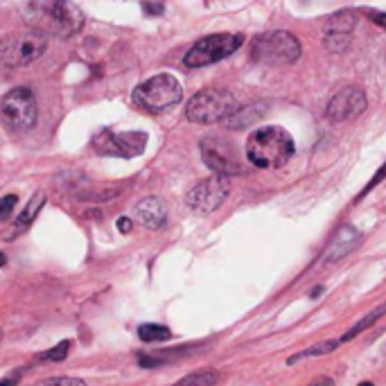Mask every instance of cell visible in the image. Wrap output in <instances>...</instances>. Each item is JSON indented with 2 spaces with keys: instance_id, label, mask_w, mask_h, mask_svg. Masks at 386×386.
Masks as SVG:
<instances>
[{
  "instance_id": "obj_33",
  "label": "cell",
  "mask_w": 386,
  "mask_h": 386,
  "mask_svg": "<svg viewBox=\"0 0 386 386\" xmlns=\"http://www.w3.org/2000/svg\"><path fill=\"white\" fill-rule=\"evenodd\" d=\"M357 386H373L371 382H362V384H357Z\"/></svg>"
},
{
  "instance_id": "obj_4",
  "label": "cell",
  "mask_w": 386,
  "mask_h": 386,
  "mask_svg": "<svg viewBox=\"0 0 386 386\" xmlns=\"http://www.w3.org/2000/svg\"><path fill=\"white\" fill-rule=\"evenodd\" d=\"M181 98H183L181 82L175 75H168V73L149 77L147 82L138 84L136 91H133V104L149 113L168 111L170 106L179 104Z\"/></svg>"
},
{
  "instance_id": "obj_23",
  "label": "cell",
  "mask_w": 386,
  "mask_h": 386,
  "mask_svg": "<svg viewBox=\"0 0 386 386\" xmlns=\"http://www.w3.org/2000/svg\"><path fill=\"white\" fill-rule=\"evenodd\" d=\"M323 43L330 52H343L350 45V34H327Z\"/></svg>"
},
{
  "instance_id": "obj_8",
  "label": "cell",
  "mask_w": 386,
  "mask_h": 386,
  "mask_svg": "<svg viewBox=\"0 0 386 386\" xmlns=\"http://www.w3.org/2000/svg\"><path fill=\"white\" fill-rule=\"evenodd\" d=\"M0 115H3V122L12 131L32 129L38 118L36 95L32 93V89L16 86V89L7 91L3 102H0Z\"/></svg>"
},
{
  "instance_id": "obj_28",
  "label": "cell",
  "mask_w": 386,
  "mask_h": 386,
  "mask_svg": "<svg viewBox=\"0 0 386 386\" xmlns=\"http://www.w3.org/2000/svg\"><path fill=\"white\" fill-rule=\"evenodd\" d=\"M369 14H371V21L375 25H380V27H384V30H386V12H369Z\"/></svg>"
},
{
  "instance_id": "obj_21",
  "label": "cell",
  "mask_w": 386,
  "mask_h": 386,
  "mask_svg": "<svg viewBox=\"0 0 386 386\" xmlns=\"http://www.w3.org/2000/svg\"><path fill=\"white\" fill-rule=\"evenodd\" d=\"M219 380V375L217 371H212V369H204V371H197V373H192L188 375V378H183L181 382H177L175 386H215Z\"/></svg>"
},
{
  "instance_id": "obj_6",
  "label": "cell",
  "mask_w": 386,
  "mask_h": 386,
  "mask_svg": "<svg viewBox=\"0 0 386 386\" xmlns=\"http://www.w3.org/2000/svg\"><path fill=\"white\" fill-rule=\"evenodd\" d=\"M47 50V34L41 30H23L7 34L3 38V47H0V59L7 68H23L36 61L38 57Z\"/></svg>"
},
{
  "instance_id": "obj_32",
  "label": "cell",
  "mask_w": 386,
  "mask_h": 386,
  "mask_svg": "<svg viewBox=\"0 0 386 386\" xmlns=\"http://www.w3.org/2000/svg\"><path fill=\"white\" fill-rule=\"evenodd\" d=\"M321 292H323V287H314V292H312V296L316 298V296H321Z\"/></svg>"
},
{
  "instance_id": "obj_11",
  "label": "cell",
  "mask_w": 386,
  "mask_h": 386,
  "mask_svg": "<svg viewBox=\"0 0 386 386\" xmlns=\"http://www.w3.org/2000/svg\"><path fill=\"white\" fill-rule=\"evenodd\" d=\"M201 158H204V163L215 175H221V177H233L244 172V168L237 161V154L230 147V142L224 138L210 136L201 140Z\"/></svg>"
},
{
  "instance_id": "obj_17",
  "label": "cell",
  "mask_w": 386,
  "mask_h": 386,
  "mask_svg": "<svg viewBox=\"0 0 386 386\" xmlns=\"http://www.w3.org/2000/svg\"><path fill=\"white\" fill-rule=\"evenodd\" d=\"M357 25V14L350 9H343V12H336L332 16L325 18V32L327 34H350Z\"/></svg>"
},
{
  "instance_id": "obj_7",
  "label": "cell",
  "mask_w": 386,
  "mask_h": 386,
  "mask_svg": "<svg viewBox=\"0 0 386 386\" xmlns=\"http://www.w3.org/2000/svg\"><path fill=\"white\" fill-rule=\"evenodd\" d=\"M242 43H244L242 34L224 32V34L204 36L186 52L183 64H186L188 68H204V66H210V64H217L221 59H226V57H230L235 50H239Z\"/></svg>"
},
{
  "instance_id": "obj_19",
  "label": "cell",
  "mask_w": 386,
  "mask_h": 386,
  "mask_svg": "<svg viewBox=\"0 0 386 386\" xmlns=\"http://www.w3.org/2000/svg\"><path fill=\"white\" fill-rule=\"evenodd\" d=\"M341 346V339H336V341H321V343H314L312 348H305V350H301V352H296V355H292L287 359V364L292 366V364H296L298 359H305V357H321V355H330V352H334L336 348Z\"/></svg>"
},
{
  "instance_id": "obj_2",
  "label": "cell",
  "mask_w": 386,
  "mask_h": 386,
  "mask_svg": "<svg viewBox=\"0 0 386 386\" xmlns=\"http://www.w3.org/2000/svg\"><path fill=\"white\" fill-rule=\"evenodd\" d=\"M294 156V138L283 127H260L246 140V158L260 170H278Z\"/></svg>"
},
{
  "instance_id": "obj_31",
  "label": "cell",
  "mask_w": 386,
  "mask_h": 386,
  "mask_svg": "<svg viewBox=\"0 0 386 386\" xmlns=\"http://www.w3.org/2000/svg\"><path fill=\"white\" fill-rule=\"evenodd\" d=\"M16 378H18V375H12V378H7V380H5L3 384H0V386H14V384L18 382Z\"/></svg>"
},
{
  "instance_id": "obj_29",
  "label": "cell",
  "mask_w": 386,
  "mask_h": 386,
  "mask_svg": "<svg viewBox=\"0 0 386 386\" xmlns=\"http://www.w3.org/2000/svg\"><path fill=\"white\" fill-rule=\"evenodd\" d=\"M115 226H118L120 233H129L131 226H133V221H131L129 217H120V219H118V224H115Z\"/></svg>"
},
{
  "instance_id": "obj_26",
  "label": "cell",
  "mask_w": 386,
  "mask_h": 386,
  "mask_svg": "<svg viewBox=\"0 0 386 386\" xmlns=\"http://www.w3.org/2000/svg\"><path fill=\"white\" fill-rule=\"evenodd\" d=\"M384 179H386V163H384V165H382V168H380L378 172H375V177H373V179L369 181V186L364 188V192H362V195H359V199H362V197H366V195H369V192H371V190H373L375 186H380V183H382Z\"/></svg>"
},
{
  "instance_id": "obj_15",
  "label": "cell",
  "mask_w": 386,
  "mask_h": 386,
  "mask_svg": "<svg viewBox=\"0 0 386 386\" xmlns=\"http://www.w3.org/2000/svg\"><path fill=\"white\" fill-rule=\"evenodd\" d=\"M267 113V102H255L248 106H239V109L230 115V118L224 122L226 129H246L251 124H255L258 120H262Z\"/></svg>"
},
{
  "instance_id": "obj_16",
  "label": "cell",
  "mask_w": 386,
  "mask_h": 386,
  "mask_svg": "<svg viewBox=\"0 0 386 386\" xmlns=\"http://www.w3.org/2000/svg\"><path fill=\"white\" fill-rule=\"evenodd\" d=\"M43 206H45V195H43V192H38V195H34V197L30 199V204H27V206L23 208L21 215L16 217L14 226H12V233L7 235V239H12L16 233H21V230H25L27 226H30L32 221L36 219L38 212H41Z\"/></svg>"
},
{
  "instance_id": "obj_5",
  "label": "cell",
  "mask_w": 386,
  "mask_h": 386,
  "mask_svg": "<svg viewBox=\"0 0 386 386\" xmlns=\"http://www.w3.org/2000/svg\"><path fill=\"white\" fill-rule=\"evenodd\" d=\"M301 57V43L292 32L276 30L260 34L251 43V59L267 66H287Z\"/></svg>"
},
{
  "instance_id": "obj_14",
  "label": "cell",
  "mask_w": 386,
  "mask_h": 386,
  "mask_svg": "<svg viewBox=\"0 0 386 386\" xmlns=\"http://www.w3.org/2000/svg\"><path fill=\"white\" fill-rule=\"evenodd\" d=\"M362 239H364V235L355 226H350V224L343 226L339 233L334 235L330 246H327L325 255H323V262L330 265V262H336V260H341L343 255H348L350 251H355L357 246H359Z\"/></svg>"
},
{
  "instance_id": "obj_30",
  "label": "cell",
  "mask_w": 386,
  "mask_h": 386,
  "mask_svg": "<svg viewBox=\"0 0 386 386\" xmlns=\"http://www.w3.org/2000/svg\"><path fill=\"white\" fill-rule=\"evenodd\" d=\"M310 386H334V382L330 378H316Z\"/></svg>"
},
{
  "instance_id": "obj_22",
  "label": "cell",
  "mask_w": 386,
  "mask_h": 386,
  "mask_svg": "<svg viewBox=\"0 0 386 386\" xmlns=\"http://www.w3.org/2000/svg\"><path fill=\"white\" fill-rule=\"evenodd\" d=\"M68 352H70V341L68 339H64L61 343H57L54 348H50V350H45V352H41L36 357V364H57V362H64L66 357H68Z\"/></svg>"
},
{
  "instance_id": "obj_12",
  "label": "cell",
  "mask_w": 386,
  "mask_h": 386,
  "mask_svg": "<svg viewBox=\"0 0 386 386\" xmlns=\"http://www.w3.org/2000/svg\"><path fill=\"white\" fill-rule=\"evenodd\" d=\"M366 111V95L359 86H346L327 102L325 115L332 122H346Z\"/></svg>"
},
{
  "instance_id": "obj_27",
  "label": "cell",
  "mask_w": 386,
  "mask_h": 386,
  "mask_svg": "<svg viewBox=\"0 0 386 386\" xmlns=\"http://www.w3.org/2000/svg\"><path fill=\"white\" fill-rule=\"evenodd\" d=\"M142 12L149 16H161L165 12V5H154V3H142Z\"/></svg>"
},
{
  "instance_id": "obj_1",
  "label": "cell",
  "mask_w": 386,
  "mask_h": 386,
  "mask_svg": "<svg viewBox=\"0 0 386 386\" xmlns=\"http://www.w3.org/2000/svg\"><path fill=\"white\" fill-rule=\"evenodd\" d=\"M27 21L34 25V30L45 34H54L59 38H70L82 32L84 14L75 3H36L25 5Z\"/></svg>"
},
{
  "instance_id": "obj_13",
  "label": "cell",
  "mask_w": 386,
  "mask_h": 386,
  "mask_svg": "<svg viewBox=\"0 0 386 386\" xmlns=\"http://www.w3.org/2000/svg\"><path fill=\"white\" fill-rule=\"evenodd\" d=\"M165 219H168V210L158 197L142 199L136 204V208H133V221L147 230H158L165 224Z\"/></svg>"
},
{
  "instance_id": "obj_18",
  "label": "cell",
  "mask_w": 386,
  "mask_h": 386,
  "mask_svg": "<svg viewBox=\"0 0 386 386\" xmlns=\"http://www.w3.org/2000/svg\"><path fill=\"white\" fill-rule=\"evenodd\" d=\"M382 316H386V303H384V305H380V307H375V310L366 314V316L362 318V321H357V323H355V327H350V330L341 336V343L355 339V336L359 334V332H364V330H369V327H371L373 323H378Z\"/></svg>"
},
{
  "instance_id": "obj_3",
  "label": "cell",
  "mask_w": 386,
  "mask_h": 386,
  "mask_svg": "<svg viewBox=\"0 0 386 386\" xmlns=\"http://www.w3.org/2000/svg\"><path fill=\"white\" fill-rule=\"evenodd\" d=\"M239 109L237 100L228 91L206 89L199 91L186 106V118L195 124H217L226 122Z\"/></svg>"
},
{
  "instance_id": "obj_10",
  "label": "cell",
  "mask_w": 386,
  "mask_h": 386,
  "mask_svg": "<svg viewBox=\"0 0 386 386\" xmlns=\"http://www.w3.org/2000/svg\"><path fill=\"white\" fill-rule=\"evenodd\" d=\"M144 142H147V136L140 131L115 133V131L104 129L93 138V149L102 154V156L133 158L144 151Z\"/></svg>"
},
{
  "instance_id": "obj_20",
  "label": "cell",
  "mask_w": 386,
  "mask_h": 386,
  "mask_svg": "<svg viewBox=\"0 0 386 386\" xmlns=\"http://www.w3.org/2000/svg\"><path fill=\"white\" fill-rule=\"evenodd\" d=\"M138 336L144 343H156V341H168L172 332L170 327L165 325H158V323H144L138 327Z\"/></svg>"
},
{
  "instance_id": "obj_25",
  "label": "cell",
  "mask_w": 386,
  "mask_h": 386,
  "mask_svg": "<svg viewBox=\"0 0 386 386\" xmlns=\"http://www.w3.org/2000/svg\"><path fill=\"white\" fill-rule=\"evenodd\" d=\"M14 206H16V195H5L3 197V204H0V219H9Z\"/></svg>"
},
{
  "instance_id": "obj_9",
  "label": "cell",
  "mask_w": 386,
  "mask_h": 386,
  "mask_svg": "<svg viewBox=\"0 0 386 386\" xmlns=\"http://www.w3.org/2000/svg\"><path fill=\"white\" fill-rule=\"evenodd\" d=\"M228 192H230L228 177L215 175L210 179L199 181L186 195V204L195 212H199V215H210V212H215L221 204H224Z\"/></svg>"
},
{
  "instance_id": "obj_24",
  "label": "cell",
  "mask_w": 386,
  "mask_h": 386,
  "mask_svg": "<svg viewBox=\"0 0 386 386\" xmlns=\"http://www.w3.org/2000/svg\"><path fill=\"white\" fill-rule=\"evenodd\" d=\"M38 386H86V382L80 378H50V380L41 382Z\"/></svg>"
}]
</instances>
